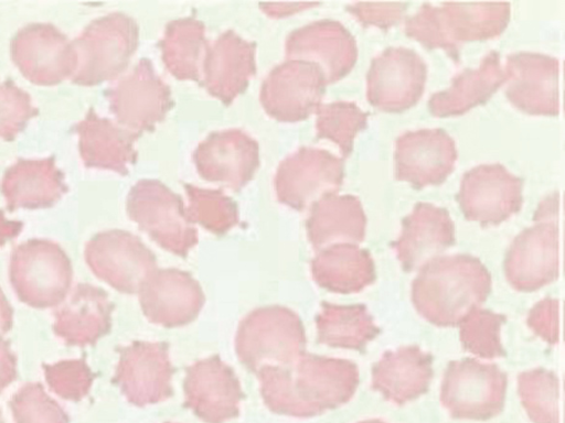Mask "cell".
<instances>
[{"mask_svg":"<svg viewBox=\"0 0 565 423\" xmlns=\"http://www.w3.org/2000/svg\"><path fill=\"white\" fill-rule=\"evenodd\" d=\"M316 2H297V3H260L262 10L270 17L281 18L288 17L295 12L318 6Z\"/></svg>","mask_w":565,"mask_h":423,"instance_id":"f6af8a7d","label":"cell"},{"mask_svg":"<svg viewBox=\"0 0 565 423\" xmlns=\"http://www.w3.org/2000/svg\"><path fill=\"white\" fill-rule=\"evenodd\" d=\"M491 291V275L471 254L437 257L419 269L412 283V302L430 324L454 327L479 307Z\"/></svg>","mask_w":565,"mask_h":423,"instance_id":"7a4b0ae2","label":"cell"},{"mask_svg":"<svg viewBox=\"0 0 565 423\" xmlns=\"http://www.w3.org/2000/svg\"><path fill=\"white\" fill-rule=\"evenodd\" d=\"M13 324V308L0 286V336L7 334Z\"/></svg>","mask_w":565,"mask_h":423,"instance_id":"7dc6e473","label":"cell"},{"mask_svg":"<svg viewBox=\"0 0 565 423\" xmlns=\"http://www.w3.org/2000/svg\"><path fill=\"white\" fill-rule=\"evenodd\" d=\"M505 96L519 110L531 116L559 113V61L535 53L516 52L507 56Z\"/></svg>","mask_w":565,"mask_h":423,"instance_id":"ffe728a7","label":"cell"},{"mask_svg":"<svg viewBox=\"0 0 565 423\" xmlns=\"http://www.w3.org/2000/svg\"><path fill=\"white\" fill-rule=\"evenodd\" d=\"M127 215L161 248L185 258L198 243L180 195L158 180H140L129 191Z\"/></svg>","mask_w":565,"mask_h":423,"instance_id":"52a82bcc","label":"cell"},{"mask_svg":"<svg viewBox=\"0 0 565 423\" xmlns=\"http://www.w3.org/2000/svg\"><path fill=\"white\" fill-rule=\"evenodd\" d=\"M518 393L533 423H559V380L553 370L535 368L519 373Z\"/></svg>","mask_w":565,"mask_h":423,"instance_id":"e575fe53","label":"cell"},{"mask_svg":"<svg viewBox=\"0 0 565 423\" xmlns=\"http://www.w3.org/2000/svg\"><path fill=\"white\" fill-rule=\"evenodd\" d=\"M138 295L147 319L164 327L193 322L205 302L200 283L175 268L157 269L142 283Z\"/></svg>","mask_w":565,"mask_h":423,"instance_id":"44dd1931","label":"cell"},{"mask_svg":"<svg viewBox=\"0 0 565 423\" xmlns=\"http://www.w3.org/2000/svg\"><path fill=\"white\" fill-rule=\"evenodd\" d=\"M366 216L353 195L330 194L311 205L307 237L315 250L331 243L358 245L364 240Z\"/></svg>","mask_w":565,"mask_h":423,"instance_id":"4dcf8cb0","label":"cell"},{"mask_svg":"<svg viewBox=\"0 0 565 423\" xmlns=\"http://www.w3.org/2000/svg\"><path fill=\"white\" fill-rule=\"evenodd\" d=\"M508 76L502 68L500 54L490 51L478 68L465 69L457 74L451 85L433 94L428 100L434 117L461 116L471 108L486 102L504 83Z\"/></svg>","mask_w":565,"mask_h":423,"instance_id":"f546056e","label":"cell"},{"mask_svg":"<svg viewBox=\"0 0 565 423\" xmlns=\"http://www.w3.org/2000/svg\"><path fill=\"white\" fill-rule=\"evenodd\" d=\"M17 357L9 341L0 336V393L17 379Z\"/></svg>","mask_w":565,"mask_h":423,"instance_id":"ee69618b","label":"cell"},{"mask_svg":"<svg viewBox=\"0 0 565 423\" xmlns=\"http://www.w3.org/2000/svg\"><path fill=\"white\" fill-rule=\"evenodd\" d=\"M504 321V315L490 310H472L459 324L463 348L482 359L503 357L501 327Z\"/></svg>","mask_w":565,"mask_h":423,"instance_id":"74e56055","label":"cell"},{"mask_svg":"<svg viewBox=\"0 0 565 423\" xmlns=\"http://www.w3.org/2000/svg\"><path fill=\"white\" fill-rule=\"evenodd\" d=\"M137 22L122 12H111L88 23L73 41L76 67L72 83L95 86L116 78L138 47Z\"/></svg>","mask_w":565,"mask_h":423,"instance_id":"5b68a950","label":"cell"},{"mask_svg":"<svg viewBox=\"0 0 565 423\" xmlns=\"http://www.w3.org/2000/svg\"><path fill=\"white\" fill-rule=\"evenodd\" d=\"M406 6L407 4L404 2H356L348 6L347 10L353 14L362 25H375L386 30L399 22Z\"/></svg>","mask_w":565,"mask_h":423,"instance_id":"b9f144b4","label":"cell"},{"mask_svg":"<svg viewBox=\"0 0 565 423\" xmlns=\"http://www.w3.org/2000/svg\"><path fill=\"white\" fill-rule=\"evenodd\" d=\"M344 177V159L318 148H300L278 165L274 186L277 199L302 210L321 197L337 194Z\"/></svg>","mask_w":565,"mask_h":423,"instance_id":"30bf717a","label":"cell"},{"mask_svg":"<svg viewBox=\"0 0 565 423\" xmlns=\"http://www.w3.org/2000/svg\"><path fill=\"white\" fill-rule=\"evenodd\" d=\"M118 351L113 380L128 402L145 406L162 402L172 394L173 367L167 343L134 341Z\"/></svg>","mask_w":565,"mask_h":423,"instance_id":"e0dca14e","label":"cell"},{"mask_svg":"<svg viewBox=\"0 0 565 423\" xmlns=\"http://www.w3.org/2000/svg\"><path fill=\"white\" fill-rule=\"evenodd\" d=\"M316 325L318 341L334 348L362 350L380 333L364 304L322 302Z\"/></svg>","mask_w":565,"mask_h":423,"instance_id":"836d02e7","label":"cell"},{"mask_svg":"<svg viewBox=\"0 0 565 423\" xmlns=\"http://www.w3.org/2000/svg\"><path fill=\"white\" fill-rule=\"evenodd\" d=\"M508 377L494 364L462 358L448 364L440 402L454 419L486 421L501 413Z\"/></svg>","mask_w":565,"mask_h":423,"instance_id":"ba28073f","label":"cell"},{"mask_svg":"<svg viewBox=\"0 0 565 423\" xmlns=\"http://www.w3.org/2000/svg\"><path fill=\"white\" fill-rule=\"evenodd\" d=\"M359 423H385V422L382 420H379V419H372V420L361 421Z\"/></svg>","mask_w":565,"mask_h":423,"instance_id":"c3c4849f","label":"cell"},{"mask_svg":"<svg viewBox=\"0 0 565 423\" xmlns=\"http://www.w3.org/2000/svg\"><path fill=\"white\" fill-rule=\"evenodd\" d=\"M10 56L32 84L53 86L71 78L76 59L72 42L52 23H30L11 39Z\"/></svg>","mask_w":565,"mask_h":423,"instance_id":"4fadbf2b","label":"cell"},{"mask_svg":"<svg viewBox=\"0 0 565 423\" xmlns=\"http://www.w3.org/2000/svg\"><path fill=\"white\" fill-rule=\"evenodd\" d=\"M255 47L232 30L209 45L201 84L210 95L228 105L246 89L256 73Z\"/></svg>","mask_w":565,"mask_h":423,"instance_id":"d4e9b609","label":"cell"},{"mask_svg":"<svg viewBox=\"0 0 565 423\" xmlns=\"http://www.w3.org/2000/svg\"><path fill=\"white\" fill-rule=\"evenodd\" d=\"M509 2H429L405 19V34L427 48H443L456 57L466 42L498 37L510 21Z\"/></svg>","mask_w":565,"mask_h":423,"instance_id":"3957f363","label":"cell"},{"mask_svg":"<svg viewBox=\"0 0 565 423\" xmlns=\"http://www.w3.org/2000/svg\"><path fill=\"white\" fill-rule=\"evenodd\" d=\"M527 326L550 345L559 338V301L546 297L537 302L529 312Z\"/></svg>","mask_w":565,"mask_h":423,"instance_id":"7bdbcfd3","label":"cell"},{"mask_svg":"<svg viewBox=\"0 0 565 423\" xmlns=\"http://www.w3.org/2000/svg\"><path fill=\"white\" fill-rule=\"evenodd\" d=\"M315 282L334 293L361 292L376 278L371 253L352 243L330 245L312 259Z\"/></svg>","mask_w":565,"mask_h":423,"instance_id":"1f68e13d","label":"cell"},{"mask_svg":"<svg viewBox=\"0 0 565 423\" xmlns=\"http://www.w3.org/2000/svg\"><path fill=\"white\" fill-rule=\"evenodd\" d=\"M285 52L290 59L317 63L327 84L347 76L358 58L354 36L342 23L331 19L315 21L292 31L286 40Z\"/></svg>","mask_w":565,"mask_h":423,"instance_id":"603a6c76","label":"cell"},{"mask_svg":"<svg viewBox=\"0 0 565 423\" xmlns=\"http://www.w3.org/2000/svg\"><path fill=\"white\" fill-rule=\"evenodd\" d=\"M166 423H171V422H166Z\"/></svg>","mask_w":565,"mask_h":423,"instance_id":"f907efd6","label":"cell"},{"mask_svg":"<svg viewBox=\"0 0 565 423\" xmlns=\"http://www.w3.org/2000/svg\"><path fill=\"white\" fill-rule=\"evenodd\" d=\"M183 390L184 404L205 423H224L239 414L241 382L217 355L186 368Z\"/></svg>","mask_w":565,"mask_h":423,"instance_id":"d6986e66","label":"cell"},{"mask_svg":"<svg viewBox=\"0 0 565 423\" xmlns=\"http://www.w3.org/2000/svg\"><path fill=\"white\" fill-rule=\"evenodd\" d=\"M455 241V225L448 210L419 202L402 220L401 234L392 246L403 269L412 272L437 258Z\"/></svg>","mask_w":565,"mask_h":423,"instance_id":"cb8c5ba5","label":"cell"},{"mask_svg":"<svg viewBox=\"0 0 565 423\" xmlns=\"http://www.w3.org/2000/svg\"><path fill=\"white\" fill-rule=\"evenodd\" d=\"M107 98L117 122L139 134L153 129L173 105L169 86L145 57L108 89Z\"/></svg>","mask_w":565,"mask_h":423,"instance_id":"9a60e30c","label":"cell"},{"mask_svg":"<svg viewBox=\"0 0 565 423\" xmlns=\"http://www.w3.org/2000/svg\"><path fill=\"white\" fill-rule=\"evenodd\" d=\"M114 304L100 288L78 283L54 312L53 332L68 346L95 345L111 328Z\"/></svg>","mask_w":565,"mask_h":423,"instance_id":"4316f807","label":"cell"},{"mask_svg":"<svg viewBox=\"0 0 565 423\" xmlns=\"http://www.w3.org/2000/svg\"><path fill=\"white\" fill-rule=\"evenodd\" d=\"M23 229V223L19 220H9L0 209V247L15 238Z\"/></svg>","mask_w":565,"mask_h":423,"instance_id":"bcb514c9","label":"cell"},{"mask_svg":"<svg viewBox=\"0 0 565 423\" xmlns=\"http://www.w3.org/2000/svg\"><path fill=\"white\" fill-rule=\"evenodd\" d=\"M64 173L56 166L55 158H20L8 167L1 180V193L7 209H39L54 206L68 192Z\"/></svg>","mask_w":565,"mask_h":423,"instance_id":"484cf974","label":"cell"},{"mask_svg":"<svg viewBox=\"0 0 565 423\" xmlns=\"http://www.w3.org/2000/svg\"><path fill=\"white\" fill-rule=\"evenodd\" d=\"M189 198L185 210L191 223H198L209 231L222 235L238 223L235 202L221 189H206L193 184H184Z\"/></svg>","mask_w":565,"mask_h":423,"instance_id":"8d00e7d4","label":"cell"},{"mask_svg":"<svg viewBox=\"0 0 565 423\" xmlns=\"http://www.w3.org/2000/svg\"><path fill=\"white\" fill-rule=\"evenodd\" d=\"M0 423H4L3 417H2L1 409H0Z\"/></svg>","mask_w":565,"mask_h":423,"instance_id":"681fc988","label":"cell"},{"mask_svg":"<svg viewBox=\"0 0 565 423\" xmlns=\"http://www.w3.org/2000/svg\"><path fill=\"white\" fill-rule=\"evenodd\" d=\"M316 113L318 138L331 140L340 148L342 159L348 158L352 152L354 138L367 124L369 113L351 101L320 105Z\"/></svg>","mask_w":565,"mask_h":423,"instance_id":"d590c367","label":"cell"},{"mask_svg":"<svg viewBox=\"0 0 565 423\" xmlns=\"http://www.w3.org/2000/svg\"><path fill=\"white\" fill-rule=\"evenodd\" d=\"M433 357L417 345L385 351L372 368V389L396 405L427 392L433 379Z\"/></svg>","mask_w":565,"mask_h":423,"instance_id":"f1b7e54d","label":"cell"},{"mask_svg":"<svg viewBox=\"0 0 565 423\" xmlns=\"http://www.w3.org/2000/svg\"><path fill=\"white\" fill-rule=\"evenodd\" d=\"M456 142L440 128L402 133L395 141V178L416 189L439 185L454 171Z\"/></svg>","mask_w":565,"mask_h":423,"instance_id":"ac0fdd59","label":"cell"},{"mask_svg":"<svg viewBox=\"0 0 565 423\" xmlns=\"http://www.w3.org/2000/svg\"><path fill=\"white\" fill-rule=\"evenodd\" d=\"M193 162L202 178L237 192L259 165V145L238 129L214 131L195 148Z\"/></svg>","mask_w":565,"mask_h":423,"instance_id":"7402d4cb","label":"cell"},{"mask_svg":"<svg viewBox=\"0 0 565 423\" xmlns=\"http://www.w3.org/2000/svg\"><path fill=\"white\" fill-rule=\"evenodd\" d=\"M42 368L50 389L72 402H78L88 394L96 376L84 358L42 364Z\"/></svg>","mask_w":565,"mask_h":423,"instance_id":"ab89813d","label":"cell"},{"mask_svg":"<svg viewBox=\"0 0 565 423\" xmlns=\"http://www.w3.org/2000/svg\"><path fill=\"white\" fill-rule=\"evenodd\" d=\"M327 85L324 73L317 63L289 59L265 77L259 100L271 118L297 122L316 112Z\"/></svg>","mask_w":565,"mask_h":423,"instance_id":"8fae6325","label":"cell"},{"mask_svg":"<svg viewBox=\"0 0 565 423\" xmlns=\"http://www.w3.org/2000/svg\"><path fill=\"white\" fill-rule=\"evenodd\" d=\"M73 130L78 135L81 159L88 169L126 175L128 166L137 160L134 144L140 134L98 116L93 107Z\"/></svg>","mask_w":565,"mask_h":423,"instance_id":"83f0119b","label":"cell"},{"mask_svg":"<svg viewBox=\"0 0 565 423\" xmlns=\"http://www.w3.org/2000/svg\"><path fill=\"white\" fill-rule=\"evenodd\" d=\"M90 271L120 293H138L157 270V260L141 240L129 231L110 229L96 234L85 245Z\"/></svg>","mask_w":565,"mask_h":423,"instance_id":"9c48e42d","label":"cell"},{"mask_svg":"<svg viewBox=\"0 0 565 423\" xmlns=\"http://www.w3.org/2000/svg\"><path fill=\"white\" fill-rule=\"evenodd\" d=\"M159 46L170 74L179 80L202 83L203 63L209 48L203 22L193 17L169 22Z\"/></svg>","mask_w":565,"mask_h":423,"instance_id":"d6a6232c","label":"cell"},{"mask_svg":"<svg viewBox=\"0 0 565 423\" xmlns=\"http://www.w3.org/2000/svg\"><path fill=\"white\" fill-rule=\"evenodd\" d=\"M234 343L239 362L256 373L266 365L294 364L305 352L306 333L295 311L270 305L250 311L239 322Z\"/></svg>","mask_w":565,"mask_h":423,"instance_id":"277c9868","label":"cell"},{"mask_svg":"<svg viewBox=\"0 0 565 423\" xmlns=\"http://www.w3.org/2000/svg\"><path fill=\"white\" fill-rule=\"evenodd\" d=\"M9 406L14 423H70L67 413L40 382L23 384L10 399Z\"/></svg>","mask_w":565,"mask_h":423,"instance_id":"f35d334b","label":"cell"},{"mask_svg":"<svg viewBox=\"0 0 565 423\" xmlns=\"http://www.w3.org/2000/svg\"><path fill=\"white\" fill-rule=\"evenodd\" d=\"M522 187L502 164H480L462 175L457 200L466 219L497 226L520 210Z\"/></svg>","mask_w":565,"mask_h":423,"instance_id":"5bb4252c","label":"cell"},{"mask_svg":"<svg viewBox=\"0 0 565 423\" xmlns=\"http://www.w3.org/2000/svg\"><path fill=\"white\" fill-rule=\"evenodd\" d=\"M256 375L265 405L296 417L316 416L349 402L359 384L353 361L306 351L289 366L266 365Z\"/></svg>","mask_w":565,"mask_h":423,"instance_id":"6da1fadb","label":"cell"},{"mask_svg":"<svg viewBox=\"0 0 565 423\" xmlns=\"http://www.w3.org/2000/svg\"><path fill=\"white\" fill-rule=\"evenodd\" d=\"M38 115L29 93L11 79L0 82V138L13 141Z\"/></svg>","mask_w":565,"mask_h":423,"instance_id":"60d3db41","label":"cell"},{"mask_svg":"<svg viewBox=\"0 0 565 423\" xmlns=\"http://www.w3.org/2000/svg\"><path fill=\"white\" fill-rule=\"evenodd\" d=\"M534 221L514 238L503 262L507 281L520 292H534L559 274L557 220Z\"/></svg>","mask_w":565,"mask_h":423,"instance_id":"2e32d148","label":"cell"},{"mask_svg":"<svg viewBox=\"0 0 565 423\" xmlns=\"http://www.w3.org/2000/svg\"><path fill=\"white\" fill-rule=\"evenodd\" d=\"M427 78L425 61L414 50L385 48L371 61L366 74V99L385 112H402L420 99Z\"/></svg>","mask_w":565,"mask_h":423,"instance_id":"7c38bea8","label":"cell"},{"mask_svg":"<svg viewBox=\"0 0 565 423\" xmlns=\"http://www.w3.org/2000/svg\"><path fill=\"white\" fill-rule=\"evenodd\" d=\"M9 279L20 302L38 310L51 308L65 301L73 267L57 242L32 238L13 248Z\"/></svg>","mask_w":565,"mask_h":423,"instance_id":"8992f818","label":"cell"}]
</instances>
